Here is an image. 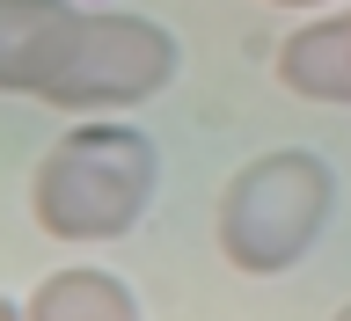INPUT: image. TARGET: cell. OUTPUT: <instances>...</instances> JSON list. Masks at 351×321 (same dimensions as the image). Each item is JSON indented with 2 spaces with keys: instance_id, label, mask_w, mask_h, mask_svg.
<instances>
[{
  "instance_id": "3",
  "label": "cell",
  "mask_w": 351,
  "mask_h": 321,
  "mask_svg": "<svg viewBox=\"0 0 351 321\" xmlns=\"http://www.w3.org/2000/svg\"><path fill=\"white\" fill-rule=\"evenodd\" d=\"M176 66H183V44H176L154 15L88 8L81 37H73V51H66V66H59V81L44 88V103L73 110V117L132 110V103H154V95L176 81Z\"/></svg>"
},
{
  "instance_id": "5",
  "label": "cell",
  "mask_w": 351,
  "mask_h": 321,
  "mask_svg": "<svg viewBox=\"0 0 351 321\" xmlns=\"http://www.w3.org/2000/svg\"><path fill=\"white\" fill-rule=\"evenodd\" d=\"M278 81L300 103H351V8L329 22H300L278 51Z\"/></svg>"
},
{
  "instance_id": "6",
  "label": "cell",
  "mask_w": 351,
  "mask_h": 321,
  "mask_svg": "<svg viewBox=\"0 0 351 321\" xmlns=\"http://www.w3.org/2000/svg\"><path fill=\"white\" fill-rule=\"evenodd\" d=\"M22 307L44 314V321H132L139 314V292L125 278L95 270V263H73V270H51Z\"/></svg>"
},
{
  "instance_id": "1",
  "label": "cell",
  "mask_w": 351,
  "mask_h": 321,
  "mask_svg": "<svg viewBox=\"0 0 351 321\" xmlns=\"http://www.w3.org/2000/svg\"><path fill=\"white\" fill-rule=\"evenodd\" d=\"M154 183H161L154 139L103 110L44 146V161L29 168V219L66 248H95L139 227V212L154 205Z\"/></svg>"
},
{
  "instance_id": "7",
  "label": "cell",
  "mask_w": 351,
  "mask_h": 321,
  "mask_svg": "<svg viewBox=\"0 0 351 321\" xmlns=\"http://www.w3.org/2000/svg\"><path fill=\"white\" fill-rule=\"evenodd\" d=\"M263 8H337V0H263Z\"/></svg>"
},
{
  "instance_id": "4",
  "label": "cell",
  "mask_w": 351,
  "mask_h": 321,
  "mask_svg": "<svg viewBox=\"0 0 351 321\" xmlns=\"http://www.w3.org/2000/svg\"><path fill=\"white\" fill-rule=\"evenodd\" d=\"M73 0H0V95H29L44 103V88L59 81L66 51L81 37Z\"/></svg>"
},
{
  "instance_id": "2",
  "label": "cell",
  "mask_w": 351,
  "mask_h": 321,
  "mask_svg": "<svg viewBox=\"0 0 351 321\" xmlns=\"http://www.w3.org/2000/svg\"><path fill=\"white\" fill-rule=\"evenodd\" d=\"M329 212H337V168L307 146H278L227 175L213 234L241 278H285L315 256Z\"/></svg>"
}]
</instances>
